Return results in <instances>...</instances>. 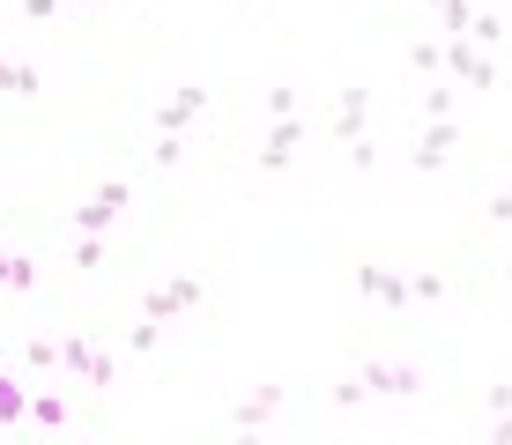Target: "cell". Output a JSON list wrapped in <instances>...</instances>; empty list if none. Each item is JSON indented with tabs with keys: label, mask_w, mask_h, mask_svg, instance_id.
Here are the masks:
<instances>
[{
	"label": "cell",
	"mask_w": 512,
	"mask_h": 445,
	"mask_svg": "<svg viewBox=\"0 0 512 445\" xmlns=\"http://www.w3.org/2000/svg\"><path fill=\"white\" fill-rule=\"evenodd\" d=\"M179 156H186L179 141H171V134H156V149H149V164H156V171H171V164H179Z\"/></svg>",
	"instance_id": "484cf974"
},
{
	"label": "cell",
	"mask_w": 512,
	"mask_h": 445,
	"mask_svg": "<svg viewBox=\"0 0 512 445\" xmlns=\"http://www.w3.org/2000/svg\"><path fill=\"white\" fill-rule=\"evenodd\" d=\"M23 356H30L38 371H60V342H45V334H30V342H23Z\"/></svg>",
	"instance_id": "7402d4cb"
},
{
	"label": "cell",
	"mask_w": 512,
	"mask_h": 445,
	"mask_svg": "<svg viewBox=\"0 0 512 445\" xmlns=\"http://www.w3.org/2000/svg\"><path fill=\"white\" fill-rule=\"evenodd\" d=\"M357 297H372V305H386V312H409L416 305L409 275H394V267H379V260H357Z\"/></svg>",
	"instance_id": "ba28073f"
},
{
	"label": "cell",
	"mask_w": 512,
	"mask_h": 445,
	"mask_svg": "<svg viewBox=\"0 0 512 445\" xmlns=\"http://www.w3.org/2000/svg\"><path fill=\"white\" fill-rule=\"evenodd\" d=\"M297 149H305V119H268V134H260V149H253V171L282 178L297 164Z\"/></svg>",
	"instance_id": "5b68a950"
},
{
	"label": "cell",
	"mask_w": 512,
	"mask_h": 445,
	"mask_svg": "<svg viewBox=\"0 0 512 445\" xmlns=\"http://www.w3.org/2000/svg\"><path fill=\"white\" fill-rule=\"evenodd\" d=\"M127 201H134V186H127V178H104V186L90 193V201L75 208V238H104V230H112L119 216H127Z\"/></svg>",
	"instance_id": "277c9868"
},
{
	"label": "cell",
	"mask_w": 512,
	"mask_h": 445,
	"mask_svg": "<svg viewBox=\"0 0 512 445\" xmlns=\"http://www.w3.org/2000/svg\"><path fill=\"white\" fill-rule=\"evenodd\" d=\"M490 445H512V416H498V423H490Z\"/></svg>",
	"instance_id": "f546056e"
},
{
	"label": "cell",
	"mask_w": 512,
	"mask_h": 445,
	"mask_svg": "<svg viewBox=\"0 0 512 445\" xmlns=\"http://www.w3.org/2000/svg\"><path fill=\"white\" fill-rule=\"evenodd\" d=\"M15 8H23V23H52V15H60V0H15Z\"/></svg>",
	"instance_id": "83f0119b"
},
{
	"label": "cell",
	"mask_w": 512,
	"mask_h": 445,
	"mask_svg": "<svg viewBox=\"0 0 512 445\" xmlns=\"http://www.w3.org/2000/svg\"><path fill=\"white\" fill-rule=\"evenodd\" d=\"M438 75L453 89H498V60H490L483 45H468V38H438Z\"/></svg>",
	"instance_id": "7a4b0ae2"
},
{
	"label": "cell",
	"mask_w": 512,
	"mask_h": 445,
	"mask_svg": "<svg viewBox=\"0 0 512 445\" xmlns=\"http://www.w3.org/2000/svg\"><path fill=\"white\" fill-rule=\"evenodd\" d=\"M409 67H416L423 82H438V38H416L409 45Z\"/></svg>",
	"instance_id": "ffe728a7"
},
{
	"label": "cell",
	"mask_w": 512,
	"mask_h": 445,
	"mask_svg": "<svg viewBox=\"0 0 512 445\" xmlns=\"http://www.w3.org/2000/svg\"><path fill=\"white\" fill-rule=\"evenodd\" d=\"M0 89L8 97H45V75L30 60H15V52H0Z\"/></svg>",
	"instance_id": "8fae6325"
},
{
	"label": "cell",
	"mask_w": 512,
	"mask_h": 445,
	"mask_svg": "<svg viewBox=\"0 0 512 445\" xmlns=\"http://www.w3.org/2000/svg\"><path fill=\"white\" fill-rule=\"evenodd\" d=\"M156 342H164V334H156V319H134V327H127V349H134V356H156Z\"/></svg>",
	"instance_id": "44dd1931"
},
{
	"label": "cell",
	"mask_w": 512,
	"mask_h": 445,
	"mask_svg": "<svg viewBox=\"0 0 512 445\" xmlns=\"http://www.w3.org/2000/svg\"><path fill=\"white\" fill-rule=\"evenodd\" d=\"M201 297H208V282H201V275H164V282H149V290H141V319H156V327H164V319L193 312Z\"/></svg>",
	"instance_id": "3957f363"
},
{
	"label": "cell",
	"mask_w": 512,
	"mask_h": 445,
	"mask_svg": "<svg viewBox=\"0 0 512 445\" xmlns=\"http://www.w3.org/2000/svg\"><path fill=\"white\" fill-rule=\"evenodd\" d=\"M505 193H512V186H505Z\"/></svg>",
	"instance_id": "e575fe53"
},
{
	"label": "cell",
	"mask_w": 512,
	"mask_h": 445,
	"mask_svg": "<svg viewBox=\"0 0 512 445\" xmlns=\"http://www.w3.org/2000/svg\"><path fill=\"white\" fill-rule=\"evenodd\" d=\"M372 164H379V141H372V134L349 141V171H372Z\"/></svg>",
	"instance_id": "cb8c5ba5"
},
{
	"label": "cell",
	"mask_w": 512,
	"mask_h": 445,
	"mask_svg": "<svg viewBox=\"0 0 512 445\" xmlns=\"http://www.w3.org/2000/svg\"><path fill=\"white\" fill-rule=\"evenodd\" d=\"M416 305H438V297H453V275H438V267H423V275H409Z\"/></svg>",
	"instance_id": "9a60e30c"
},
{
	"label": "cell",
	"mask_w": 512,
	"mask_h": 445,
	"mask_svg": "<svg viewBox=\"0 0 512 445\" xmlns=\"http://www.w3.org/2000/svg\"><path fill=\"white\" fill-rule=\"evenodd\" d=\"M364 134H372V89L349 82L342 97H334V141L349 149V141H364Z\"/></svg>",
	"instance_id": "30bf717a"
},
{
	"label": "cell",
	"mask_w": 512,
	"mask_h": 445,
	"mask_svg": "<svg viewBox=\"0 0 512 445\" xmlns=\"http://www.w3.org/2000/svg\"><path fill=\"white\" fill-rule=\"evenodd\" d=\"M461 156V119H423V141L409 149V171H446Z\"/></svg>",
	"instance_id": "52a82bcc"
},
{
	"label": "cell",
	"mask_w": 512,
	"mask_h": 445,
	"mask_svg": "<svg viewBox=\"0 0 512 445\" xmlns=\"http://www.w3.org/2000/svg\"><path fill=\"white\" fill-rule=\"evenodd\" d=\"M60 371H75L82 386H97V394H104V386L119 379V356H112V342H104L97 327H75V334L60 342Z\"/></svg>",
	"instance_id": "6da1fadb"
},
{
	"label": "cell",
	"mask_w": 512,
	"mask_h": 445,
	"mask_svg": "<svg viewBox=\"0 0 512 445\" xmlns=\"http://www.w3.org/2000/svg\"><path fill=\"white\" fill-rule=\"evenodd\" d=\"M468 45L498 52V45H505V23H498V15H483V8H475V23H468Z\"/></svg>",
	"instance_id": "e0dca14e"
},
{
	"label": "cell",
	"mask_w": 512,
	"mask_h": 445,
	"mask_svg": "<svg viewBox=\"0 0 512 445\" xmlns=\"http://www.w3.org/2000/svg\"><path fill=\"white\" fill-rule=\"evenodd\" d=\"M431 15H438V30H446V38H468L475 0H431Z\"/></svg>",
	"instance_id": "4fadbf2b"
},
{
	"label": "cell",
	"mask_w": 512,
	"mask_h": 445,
	"mask_svg": "<svg viewBox=\"0 0 512 445\" xmlns=\"http://www.w3.org/2000/svg\"><path fill=\"white\" fill-rule=\"evenodd\" d=\"M505 282H512V260H505Z\"/></svg>",
	"instance_id": "836d02e7"
},
{
	"label": "cell",
	"mask_w": 512,
	"mask_h": 445,
	"mask_svg": "<svg viewBox=\"0 0 512 445\" xmlns=\"http://www.w3.org/2000/svg\"><path fill=\"white\" fill-rule=\"evenodd\" d=\"M15 423H30V386H0V431H15Z\"/></svg>",
	"instance_id": "5bb4252c"
},
{
	"label": "cell",
	"mask_w": 512,
	"mask_h": 445,
	"mask_svg": "<svg viewBox=\"0 0 512 445\" xmlns=\"http://www.w3.org/2000/svg\"><path fill=\"white\" fill-rule=\"evenodd\" d=\"M423 119H453V82H423Z\"/></svg>",
	"instance_id": "ac0fdd59"
},
{
	"label": "cell",
	"mask_w": 512,
	"mask_h": 445,
	"mask_svg": "<svg viewBox=\"0 0 512 445\" xmlns=\"http://www.w3.org/2000/svg\"><path fill=\"white\" fill-rule=\"evenodd\" d=\"M8 290H15V297L38 290V260H30V253H15V260H8Z\"/></svg>",
	"instance_id": "d6986e66"
},
{
	"label": "cell",
	"mask_w": 512,
	"mask_h": 445,
	"mask_svg": "<svg viewBox=\"0 0 512 445\" xmlns=\"http://www.w3.org/2000/svg\"><path fill=\"white\" fill-rule=\"evenodd\" d=\"M231 445H268V438H260V431H231Z\"/></svg>",
	"instance_id": "4dcf8cb0"
},
{
	"label": "cell",
	"mask_w": 512,
	"mask_h": 445,
	"mask_svg": "<svg viewBox=\"0 0 512 445\" xmlns=\"http://www.w3.org/2000/svg\"><path fill=\"white\" fill-rule=\"evenodd\" d=\"M483 216H490V223H512V193H490V201H483Z\"/></svg>",
	"instance_id": "f1b7e54d"
},
{
	"label": "cell",
	"mask_w": 512,
	"mask_h": 445,
	"mask_svg": "<svg viewBox=\"0 0 512 445\" xmlns=\"http://www.w3.org/2000/svg\"><path fill=\"white\" fill-rule=\"evenodd\" d=\"M30 423H38V431H60V423H67V401H60V394H30Z\"/></svg>",
	"instance_id": "2e32d148"
},
{
	"label": "cell",
	"mask_w": 512,
	"mask_h": 445,
	"mask_svg": "<svg viewBox=\"0 0 512 445\" xmlns=\"http://www.w3.org/2000/svg\"><path fill=\"white\" fill-rule=\"evenodd\" d=\"M75 267H104V238H75V253H67Z\"/></svg>",
	"instance_id": "d4e9b609"
},
{
	"label": "cell",
	"mask_w": 512,
	"mask_h": 445,
	"mask_svg": "<svg viewBox=\"0 0 512 445\" xmlns=\"http://www.w3.org/2000/svg\"><path fill=\"white\" fill-rule=\"evenodd\" d=\"M268 119H297V89H290V82L268 89Z\"/></svg>",
	"instance_id": "603a6c76"
},
{
	"label": "cell",
	"mask_w": 512,
	"mask_h": 445,
	"mask_svg": "<svg viewBox=\"0 0 512 445\" xmlns=\"http://www.w3.org/2000/svg\"><path fill=\"white\" fill-rule=\"evenodd\" d=\"M208 104H216V89H208V82H179L164 104H156V134H171V141H179V134L193 127V119L208 112Z\"/></svg>",
	"instance_id": "8992f818"
},
{
	"label": "cell",
	"mask_w": 512,
	"mask_h": 445,
	"mask_svg": "<svg viewBox=\"0 0 512 445\" xmlns=\"http://www.w3.org/2000/svg\"><path fill=\"white\" fill-rule=\"evenodd\" d=\"M8 260H15V253H8V245H0V290H8Z\"/></svg>",
	"instance_id": "1f68e13d"
},
{
	"label": "cell",
	"mask_w": 512,
	"mask_h": 445,
	"mask_svg": "<svg viewBox=\"0 0 512 445\" xmlns=\"http://www.w3.org/2000/svg\"><path fill=\"white\" fill-rule=\"evenodd\" d=\"M327 401H334V408H357V401H364V379H342V386H327Z\"/></svg>",
	"instance_id": "4316f807"
},
{
	"label": "cell",
	"mask_w": 512,
	"mask_h": 445,
	"mask_svg": "<svg viewBox=\"0 0 512 445\" xmlns=\"http://www.w3.org/2000/svg\"><path fill=\"white\" fill-rule=\"evenodd\" d=\"M60 8H67V0H60ZM90 8H112V0H90Z\"/></svg>",
	"instance_id": "d6a6232c"
},
{
	"label": "cell",
	"mask_w": 512,
	"mask_h": 445,
	"mask_svg": "<svg viewBox=\"0 0 512 445\" xmlns=\"http://www.w3.org/2000/svg\"><path fill=\"white\" fill-rule=\"evenodd\" d=\"M357 379H364V394H394V401H409L416 386H423V371H416V364H394V356H364Z\"/></svg>",
	"instance_id": "9c48e42d"
},
{
	"label": "cell",
	"mask_w": 512,
	"mask_h": 445,
	"mask_svg": "<svg viewBox=\"0 0 512 445\" xmlns=\"http://www.w3.org/2000/svg\"><path fill=\"white\" fill-rule=\"evenodd\" d=\"M282 408V386H260V394H245L238 401V416H231V431H260V423H268Z\"/></svg>",
	"instance_id": "7c38bea8"
}]
</instances>
